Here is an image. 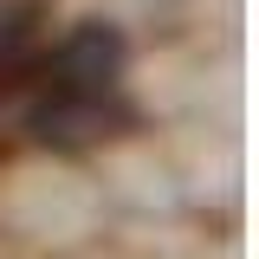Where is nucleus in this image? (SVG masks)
<instances>
[{"label":"nucleus","mask_w":259,"mask_h":259,"mask_svg":"<svg viewBox=\"0 0 259 259\" xmlns=\"http://www.w3.org/2000/svg\"><path fill=\"white\" fill-rule=\"evenodd\" d=\"M136 130H143V110L123 97V84H46L20 117V136L46 156H84Z\"/></svg>","instance_id":"f257e3e1"},{"label":"nucleus","mask_w":259,"mask_h":259,"mask_svg":"<svg viewBox=\"0 0 259 259\" xmlns=\"http://www.w3.org/2000/svg\"><path fill=\"white\" fill-rule=\"evenodd\" d=\"M123 71H130V32L117 20H71L32 59V78L46 84H123Z\"/></svg>","instance_id":"f03ea898"},{"label":"nucleus","mask_w":259,"mask_h":259,"mask_svg":"<svg viewBox=\"0 0 259 259\" xmlns=\"http://www.w3.org/2000/svg\"><path fill=\"white\" fill-rule=\"evenodd\" d=\"M39 20H46V13H39V0H0V84L32 71L39 46H46Z\"/></svg>","instance_id":"7ed1b4c3"}]
</instances>
